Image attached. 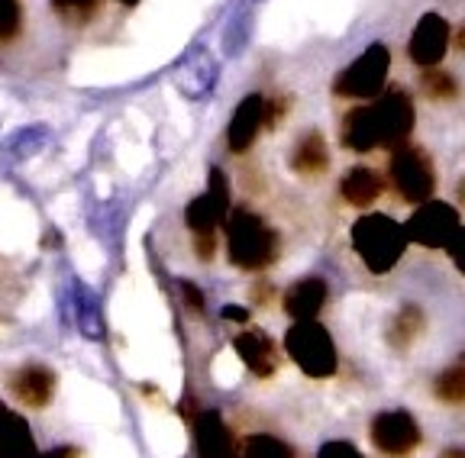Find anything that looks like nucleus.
I'll list each match as a JSON object with an SVG mask.
<instances>
[{"mask_svg": "<svg viewBox=\"0 0 465 458\" xmlns=\"http://www.w3.org/2000/svg\"><path fill=\"white\" fill-rule=\"evenodd\" d=\"M414 103L404 91L378 94L371 103L352 107L342 117V146L352 152H371V149H394L407 142L414 132Z\"/></svg>", "mask_w": 465, "mask_h": 458, "instance_id": "nucleus-1", "label": "nucleus"}, {"mask_svg": "<svg viewBox=\"0 0 465 458\" xmlns=\"http://www.w3.org/2000/svg\"><path fill=\"white\" fill-rule=\"evenodd\" d=\"M226 252L236 268L262 271L278 258V233L272 229L259 213L240 210L226 213Z\"/></svg>", "mask_w": 465, "mask_h": 458, "instance_id": "nucleus-2", "label": "nucleus"}, {"mask_svg": "<svg viewBox=\"0 0 465 458\" xmlns=\"http://www.w3.org/2000/svg\"><path fill=\"white\" fill-rule=\"evenodd\" d=\"M352 248L371 275H388L404 258L407 233L385 213H365L352 223Z\"/></svg>", "mask_w": 465, "mask_h": 458, "instance_id": "nucleus-3", "label": "nucleus"}, {"mask_svg": "<svg viewBox=\"0 0 465 458\" xmlns=\"http://www.w3.org/2000/svg\"><path fill=\"white\" fill-rule=\"evenodd\" d=\"M284 352L311 378H330L340 365L333 339L317 320H294V326L284 333Z\"/></svg>", "mask_w": 465, "mask_h": 458, "instance_id": "nucleus-4", "label": "nucleus"}, {"mask_svg": "<svg viewBox=\"0 0 465 458\" xmlns=\"http://www.w3.org/2000/svg\"><path fill=\"white\" fill-rule=\"evenodd\" d=\"M388 72H391V49L371 43L333 78V94L349 97V101H371L385 91Z\"/></svg>", "mask_w": 465, "mask_h": 458, "instance_id": "nucleus-5", "label": "nucleus"}, {"mask_svg": "<svg viewBox=\"0 0 465 458\" xmlns=\"http://www.w3.org/2000/svg\"><path fill=\"white\" fill-rule=\"evenodd\" d=\"M388 175H391L394 190L404 197L407 204H423L436 188V171L430 155L417 146H407V142L394 146L391 161H388Z\"/></svg>", "mask_w": 465, "mask_h": 458, "instance_id": "nucleus-6", "label": "nucleus"}, {"mask_svg": "<svg viewBox=\"0 0 465 458\" xmlns=\"http://www.w3.org/2000/svg\"><path fill=\"white\" fill-rule=\"evenodd\" d=\"M459 210L443 200H423L411 219H407L404 233H407V242H417L423 248H446L450 239L456 236L459 229Z\"/></svg>", "mask_w": 465, "mask_h": 458, "instance_id": "nucleus-7", "label": "nucleus"}, {"mask_svg": "<svg viewBox=\"0 0 465 458\" xmlns=\"http://www.w3.org/2000/svg\"><path fill=\"white\" fill-rule=\"evenodd\" d=\"M371 443L381 455L407 458L420 445V426L407 410H385L371 420Z\"/></svg>", "mask_w": 465, "mask_h": 458, "instance_id": "nucleus-8", "label": "nucleus"}, {"mask_svg": "<svg viewBox=\"0 0 465 458\" xmlns=\"http://www.w3.org/2000/svg\"><path fill=\"white\" fill-rule=\"evenodd\" d=\"M226 213H230V184H226V175L220 168L211 171V184L201 197H194L184 210V223H188L191 233H217L223 226Z\"/></svg>", "mask_w": 465, "mask_h": 458, "instance_id": "nucleus-9", "label": "nucleus"}, {"mask_svg": "<svg viewBox=\"0 0 465 458\" xmlns=\"http://www.w3.org/2000/svg\"><path fill=\"white\" fill-rule=\"evenodd\" d=\"M220 81V62L213 59V52L207 49H191L178 68H174V84L188 101H203L207 94H213Z\"/></svg>", "mask_w": 465, "mask_h": 458, "instance_id": "nucleus-10", "label": "nucleus"}, {"mask_svg": "<svg viewBox=\"0 0 465 458\" xmlns=\"http://www.w3.org/2000/svg\"><path fill=\"white\" fill-rule=\"evenodd\" d=\"M446 45H450V23L440 14H423L417 20L411 43H407V55L420 68H436L443 62Z\"/></svg>", "mask_w": 465, "mask_h": 458, "instance_id": "nucleus-11", "label": "nucleus"}, {"mask_svg": "<svg viewBox=\"0 0 465 458\" xmlns=\"http://www.w3.org/2000/svg\"><path fill=\"white\" fill-rule=\"evenodd\" d=\"M55 385H58L55 371L39 362L20 365L16 371H10V378H7V391L14 394L20 404H26V407H33V410L49 407V400L55 397Z\"/></svg>", "mask_w": 465, "mask_h": 458, "instance_id": "nucleus-12", "label": "nucleus"}, {"mask_svg": "<svg viewBox=\"0 0 465 458\" xmlns=\"http://www.w3.org/2000/svg\"><path fill=\"white\" fill-rule=\"evenodd\" d=\"M194 439H197V455L201 458H240L236 439H232L230 426L217 410H201L194 414Z\"/></svg>", "mask_w": 465, "mask_h": 458, "instance_id": "nucleus-13", "label": "nucleus"}, {"mask_svg": "<svg viewBox=\"0 0 465 458\" xmlns=\"http://www.w3.org/2000/svg\"><path fill=\"white\" fill-rule=\"evenodd\" d=\"M265 126V97L249 94L240 101L236 113H232L230 126H226V146L232 152H249L252 142L259 139V130Z\"/></svg>", "mask_w": 465, "mask_h": 458, "instance_id": "nucleus-14", "label": "nucleus"}, {"mask_svg": "<svg viewBox=\"0 0 465 458\" xmlns=\"http://www.w3.org/2000/svg\"><path fill=\"white\" fill-rule=\"evenodd\" d=\"M232 349L236 356L242 358L249 371H252L255 378H272L278 371V346L269 333H262V329H249V333H240L232 339Z\"/></svg>", "mask_w": 465, "mask_h": 458, "instance_id": "nucleus-15", "label": "nucleus"}, {"mask_svg": "<svg viewBox=\"0 0 465 458\" xmlns=\"http://www.w3.org/2000/svg\"><path fill=\"white\" fill-rule=\"evenodd\" d=\"M323 304H327V281L317 275L301 278L284 291V313L291 320H317Z\"/></svg>", "mask_w": 465, "mask_h": 458, "instance_id": "nucleus-16", "label": "nucleus"}, {"mask_svg": "<svg viewBox=\"0 0 465 458\" xmlns=\"http://www.w3.org/2000/svg\"><path fill=\"white\" fill-rule=\"evenodd\" d=\"M36 455V439L29 429L26 416L10 410L0 400V458H33Z\"/></svg>", "mask_w": 465, "mask_h": 458, "instance_id": "nucleus-17", "label": "nucleus"}, {"mask_svg": "<svg viewBox=\"0 0 465 458\" xmlns=\"http://www.w3.org/2000/svg\"><path fill=\"white\" fill-rule=\"evenodd\" d=\"M381 190H385V184H381L378 171H371L369 165H352L340 181L342 200L352 204V207H359V210H365V207L375 204L378 197H381Z\"/></svg>", "mask_w": 465, "mask_h": 458, "instance_id": "nucleus-18", "label": "nucleus"}, {"mask_svg": "<svg viewBox=\"0 0 465 458\" xmlns=\"http://www.w3.org/2000/svg\"><path fill=\"white\" fill-rule=\"evenodd\" d=\"M49 136H52V130L45 123L20 126V130H14L7 139H4L0 155H4L7 165H20V161H26V159H33V155L43 152L45 142H49Z\"/></svg>", "mask_w": 465, "mask_h": 458, "instance_id": "nucleus-19", "label": "nucleus"}, {"mask_svg": "<svg viewBox=\"0 0 465 458\" xmlns=\"http://www.w3.org/2000/svg\"><path fill=\"white\" fill-rule=\"evenodd\" d=\"M330 165V152H327V142L320 136L317 130L304 132L298 139V146L291 152V168L298 171L301 178H313V175H323Z\"/></svg>", "mask_w": 465, "mask_h": 458, "instance_id": "nucleus-20", "label": "nucleus"}, {"mask_svg": "<svg viewBox=\"0 0 465 458\" xmlns=\"http://www.w3.org/2000/svg\"><path fill=\"white\" fill-rule=\"evenodd\" d=\"M72 304H74V323H78V333L91 342H101L107 326H104V313L101 304L91 291H87L84 284L74 281L72 284Z\"/></svg>", "mask_w": 465, "mask_h": 458, "instance_id": "nucleus-21", "label": "nucleus"}, {"mask_svg": "<svg viewBox=\"0 0 465 458\" xmlns=\"http://www.w3.org/2000/svg\"><path fill=\"white\" fill-rule=\"evenodd\" d=\"M249 39H252V4H242L236 14L230 16V23H226L223 30V55H230V59H240L242 52H246Z\"/></svg>", "mask_w": 465, "mask_h": 458, "instance_id": "nucleus-22", "label": "nucleus"}, {"mask_svg": "<svg viewBox=\"0 0 465 458\" xmlns=\"http://www.w3.org/2000/svg\"><path fill=\"white\" fill-rule=\"evenodd\" d=\"M420 333H423L420 307H401V310L394 313V320L388 323V342H391L394 349H407V346H414Z\"/></svg>", "mask_w": 465, "mask_h": 458, "instance_id": "nucleus-23", "label": "nucleus"}, {"mask_svg": "<svg viewBox=\"0 0 465 458\" xmlns=\"http://www.w3.org/2000/svg\"><path fill=\"white\" fill-rule=\"evenodd\" d=\"M433 394L443 404H465V352L436 378Z\"/></svg>", "mask_w": 465, "mask_h": 458, "instance_id": "nucleus-24", "label": "nucleus"}, {"mask_svg": "<svg viewBox=\"0 0 465 458\" xmlns=\"http://www.w3.org/2000/svg\"><path fill=\"white\" fill-rule=\"evenodd\" d=\"M240 458H294V452H291V445L284 439L259 433V436H249L242 443Z\"/></svg>", "mask_w": 465, "mask_h": 458, "instance_id": "nucleus-25", "label": "nucleus"}, {"mask_svg": "<svg viewBox=\"0 0 465 458\" xmlns=\"http://www.w3.org/2000/svg\"><path fill=\"white\" fill-rule=\"evenodd\" d=\"M49 4L68 26H84V23H91L97 7H101V0H49Z\"/></svg>", "mask_w": 465, "mask_h": 458, "instance_id": "nucleus-26", "label": "nucleus"}, {"mask_svg": "<svg viewBox=\"0 0 465 458\" xmlns=\"http://www.w3.org/2000/svg\"><path fill=\"white\" fill-rule=\"evenodd\" d=\"M23 26V10H20V0H0V39L7 43V39H16Z\"/></svg>", "mask_w": 465, "mask_h": 458, "instance_id": "nucleus-27", "label": "nucleus"}, {"mask_svg": "<svg viewBox=\"0 0 465 458\" xmlns=\"http://www.w3.org/2000/svg\"><path fill=\"white\" fill-rule=\"evenodd\" d=\"M423 88H427V94L433 97V101H450V97H456V81L443 72H433V68H427V74H423Z\"/></svg>", "mask_w": 465, "mask_h": 458, "instance_id": "nucleus-28", "label": "nucleus"}, {"mask_svg": "<svg viewBox=\"0 0 465 458\" xmlns=\"http://www.w3.org/2000/svg\"><path fill=\"white\" fill-rule=\"evenodd\" d=\"M317 458H365V455L352 443H346V439H333V443H323Z\"/></svg>", "mask_w": 465, "mask_h": 458, "instance_id": "nucleus-29", "label": "nucleus"}, {"mask_svg": "<svg viewBox=\"0 0 465 458\" xmlns=\"http://www.w3.org/2000/svg\"><path fill=\"white\" fill-rule=\"evenodd\" d=\"M178 294H182V300L191 307V313H197V317H201V313H203V294H201V287H197L194 281H182V284H178Z\"/></svg>", "mask_w": 465, "mask_h": 458, "instance_id": "nucleus-30", "label": "nucleus"}, {"mask_svg": "<svg viewBox=\"0 0 465 458\" xmlns=\"http://www.w3.org/2000/svg\"><path fill=\"white\" fill-rule=\"evenodd\" d=\"M450 258H452V265H456L459 271L465 275V226H459L456 229V236L450 239Z\"/></svg>", "mask_w": 465, "mask_h": 458, "instance_id": "nucleus-31", "label": "nucleus"}, {"mask_svg": "<svg viewBox=\"0 0 465 458\" xmlns=\"http://www.w3.org/2000/svg\"><path fill=\"white\" fill-rule=\"evenodd\" d=\"M33 458H81V452L74 445H58V449L43 452V455H33Z\"/></svg>", "mask_w": 465, "mask_h": 458, "instance_id": "nucleus-32", "label": "nucleus"}, {"mask_svg": "<svg viewBox=\"0 0 465 458\" xmlns=\"http://www.w3.org/2000/svg\"><path fill=\"white\" fill-rule=\"evenodd\" d=\"M223 320H230V323H249V310H246V307H223Z\"/></svg>", "mask_w": 465, "mask_h": 458, "instance_id": "nucleus-33", "label": "nucleus"}, {"mask_svg": "<svg viewBox=\"0 0 465 458\" xmlns=\"http://www.w3.org/2000/svg\"><path fill=\"white\" fill-rule=\"evenodd\" d=\"M440 458H465V449H462V445H456V449H446Z\"/></svg>", "mask_w": 465, "mask_h": 458, "instance_id": "nucleus-34", "label": "nucleus"}, {"mask_svg": "<svg viewBox=\"0 0 465 458\" xmlns=\"http://www.w3.org/2000/svg\"><path fill=\"white\" fill-rule=\"evenodd\" d=\"M456 45H459V52H465V26L459 30V36H456Z\"/></svg>", "mask_w": 465, "mask_h": 458, "instance_id": "nucleus-35", "label": "nucleus"}, {"mask_svg": "<svg viewBox=\"0 0 465 458\" xmlns=\"http://www.w3.org/2000/svg\"><path fill=\"white\" fill-rule=\"evenodd\" d=\"M116 4H124V7H136L139 0H116Z\"/></svg>", "mask_w": 465, "mask_h": 458, "instance_id": "nucleus-36", "label": "nucleus"}, {"mask_svg": "<svg viewBox=\"0 0 465 458\" xmlns=\"http://www.w3.org/2000/svg\"><path fill=\"white\" fill-rule=\"evenodd\" d=\"M459 194H462V200H465V181H462V188H459Z\"/></svg>", "mask_w": 465, "mask_h": 458, "instance_id": "nucleus-37", "label": "nucleus"}, {"mask_svg": "<svg viewBox=\"0 0 465 458\" xmlns=\"http://www.w3.org/2000/svg\"><path fill=\"white\" fill-rule=\"evenodd\" d=\"M249 4H255V0H249Z\"/></svg>", "mask_w": 465, "mask_h": 458, "instance_id": "nucleus-38", "label": "nucleus"}]
</instances>
